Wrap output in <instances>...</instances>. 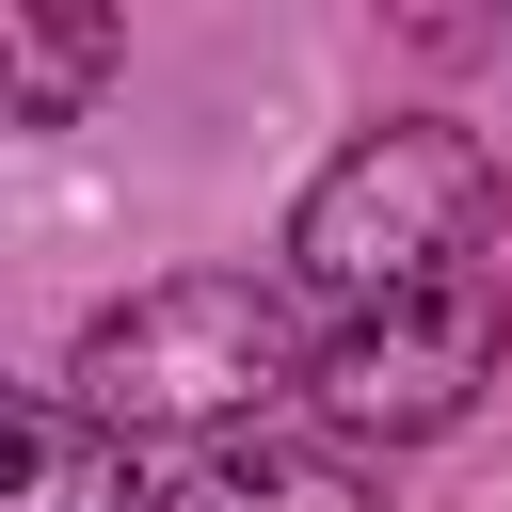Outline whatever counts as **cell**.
<instances>
[{"label": "cell", "mask_w": 512, "mask_h": 512, "mask_svg": "<svg viewBox=\"0 0 512 512\" xmlns=\"http://www.w3.org/2000/svg\"><path fill=\"white\" fill-rule=\"evenodd\" d=\"M96 64H112V16H32V0H0V96H16V128H64V112L96 96Z\"/></svg>", "instance_id": "cell-6"}, {"label": "cell", "mask_w": 512, "mask_h": 512, "mask_svg": "<svg viewBox=\"0 0 512 512\" xmlns=\"http://www.w3.org/2000/svg\"><path fill=\"white\" fill-rule=\"evenodd\" d=\"M480 384H496V288H432V304H384V320H336V336H320V416H336V448L448 432Z\"/></svg>", "instance_id": "cell-3"}, {"label": "cell", "mask_w": 512, "mask_h": 512, "mask_svg": "<svg viewBox=\"0 0 512 512\" xmlns=\"http://www.w3.org/2000/svg\"><path fill=\"white\" fill-rule=\"evenodd\" d=\"M512 208V160L448 112H400L368 128L352 160H320V192L288 208V288L320 320H384V304H432V288H480V240Z\"/></svg>", "instance_id": "cell-1"}, {"label": "cell", "mask_w": 512, "mask_h": 512, "mask_svg": "<svg viewBox=\"0 0 512 512\" xmlns=\"http://www.w3.org/2000/svg\"><path fill=\"white\" fill-rule=\"evenodd\" d=\"M0 448H16V496L0 512H128V432H96L64 384H32L0 416Z\"/></svg>", "instance_id": "cell-5"}, {"label": "cell", "mask_w": 512, "mask_h": 512, "mask_svg": "<svg viewBox=\"0 0 512 512\" xmlns=\"http://www.w3.org/2000/svg\"><path fill=\"white\" fill-rule=\"evenodd\" d=\"M144 512H384V480H368L336 432H224V448H192Z\"/></svg>", "instance_id": "cell-4"}, {"label": "cell", "mask_w": 512, "mask_h": 512, "mask_svg": "<svg viewBox=\"0 0 512 512\" xmlns=\"http://www.w3.org/2000/svg\"><path fill=\"white\" fill-rule=\"evenodd\" d=\"M96 432H272V400H320V336H304V288H256V272H160L128 288L96 336H80V384H64Z\"/></svg>", "instance_id": "cell-2"}]
</instances>
